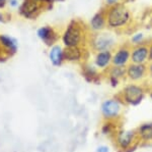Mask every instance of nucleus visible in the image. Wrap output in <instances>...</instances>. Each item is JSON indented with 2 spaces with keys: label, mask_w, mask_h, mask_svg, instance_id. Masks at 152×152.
Here are the masks:
<instances>
[{
  "label": "nucleus",
  "mask_w": 152,
  "mask_h": 152,
  "mask_svg": "<svg viewBox=\"0 0 152 152\" xmlns=\"http://www.w3.org/2000/svg\"><path fill=\"white\" fill-rule=\"evenodd\" d=\"M119 97L124 104L129 106H139L145 99L146 92L138 83H128L123 87Z\"/></svg>",
  "instance_id": "obj_1"
},
{
  "label": "nucleus",
  "mask_w": 152,
  "mask_h": 152,
  "mask_svg": "<svg viewBox=\"0 0 152 152\" xmlns=\"http://www.w3.org/2000/svg\"><path fill=\"white\" fill-rule=\"evenodd\" d=\"M114 140L118 149L122 152H133L139 143L137 132L133 129L118 130L114 136Z\"/></svg>",
  "instance_id": "obj_2"
},
{
  "label": "nucleus",
  "mask_w": 152,
  "mask_h": 152,
  "mask_svg": "<svg viewBox=\"0 0 152 152\" xmlns=\"http://www.w3.org/2000/svg\"><path fill=\"white\" fill-rule=\"evenodd\" d=\"M124 103L120 97H110L100 103V114L104 121H117L123 113Z\"/></svg>",
  "instance_id": "obj_3"
},
{
  "label": "nucleus",
  "mask_w": 152,
  "mask_h": 152,
  "mask_svg": "<svg viewBox=\"0 0 152 152\" xmlns=\"http://www.w3.org/2000/svg\"><path fill=\"white\" fill-rule=\"evenodd\" d=\"M131 13L127 7L122 4L111 6L107 13V23L111 28H122L129 23Z\"/></svg>",
  "instance_id": "obj_4"
},
{
  "label": "nucleus",
  "mask_w": 152,
  "mask_h": 152,
  "mask_svg": "<svg viewBox=\"0 0 152 152\" xmlns=\"http://www.w3.org/2000/svg\"><path fill=\"white\" fill-rule=\"evenodd\" d=\"M83 33L79 24L73 21L66 28L62 35V42L65 47H79L82 42Z\"/></svg>",
  "instance_id": "obj_5"
},
{
  "label": "nucleus",
  "mask_w": 152,
  "mask_h": 152,
  "mask_svg": "<svg viewBox=\"0 0 152 152\" xmlns=\"http://www.w3.org/2000/svg\"><path fill=\"white\" fill-rule=\"evenodd\" d=\"M115 44H116V38H115L114 35L110 33L97 34L92 38L91 41L92 48L96 50V52L105 50L111 51V49L114 47Z\"/></svg>",
  "instance_id": "obj_6"
},
{
  "label": "nucleus",
  "mask_w": 152,
  "mask_h": 152,
  "mask_svg": "<svg viewBox=\"0 0 152 152\" xmlns=\"http://www.w3.org/2000/svg\"><path fill=\"white\" fill-rule=\"evenodd\" d=\"M148 68L146 65L129 63L126 67V78L131 83H138L146 77Z\"/></svg>",
  "instance_id": "obj_7"
},
{
  "label": "nucleus",
  "mask_w": 152,
  "mask_h": 152,
  "mask_svg": "<svg viewBox=\"0 0 152 152\" xmlns=\"http://www.w3.org/2000/svg\"><path fill=\"white\" fill-rule=\"evenodd\" d=\"M131 61V50L127 47H120L113 53L112 65L113 67H126Z\"/></svg>",
  "instance_id": "obj_8"
},
{
  "label": "nucleus",
  "mask_w": 152,
  "mask_h": 152,
  "mask_svg": "<svg viewBox=\"0 0 152 152\" xmlns=\"http://www.w3.org/2000/svg\"><path fill=\"white\" fill-rule=\"evenodd\" d=\"M149 59V47L146 45L136 46L131 50V62L137 65H146Z\"/></svg>",
  "instance_id": "obj_9"
},
{
  "label": "nucleus",
  "mask_w": 152,
  "mask_h": 152,
  "mask_svg": "<svg viewBox=\"0 0 152 152\" xmlns=\"http://www.w3.org/2000/svg\"><path fill=\"white\" fill-rule=\"evenodd\" d=\"M112 58H113L112 51H109V50L99 51V52H96V54L94 55V65L97 70H105L112 65Z\"/></svg>",
  "instance_id": "obj_10"
},
{
  "label": "nucleus",
  "mask_w": 152,
  "mask_h": 152,
  "mask_svg": "<svg viewBox=\"0 0 152 152\" xmlns=\"http://www.w3.org/2000/svg\"><path fill=\"white\" fill-rule=\"evenodd\" d=\"M37 37L43 41L47 46H53L54 42L57 40V34L50 26H43L37 30Z\"/></svg>",
  "instance_id": "obj_11"
},
{
  "label": "nucleus",
  "mask_w": 152,
  "mask_h": 152,
  "mask_svg": "<svg viewBox=\"0 0 152 152\" xmlns=\"http://www.w3.org/2000/svg\"><path fill=\"white\" fill-rule=\"evenodd\" d=\"M48 57L53 67H61L64 62V48L59 44L51 46L48 53Z\"/></svg>",
  "instance_id": "obj_12"
},
{
  "label": "nucleus",
  "mask_w": 152,
  "mask_h": 152,
  "mask_svg": "<svg viewBox=\"0 0 152 152\" xmlns=\"http://www.w3.org/2000/svg\"><path fill=\"white\" fill-rule=\"evenodd\" d=\"M136 132L139 143H152V121L141 124Z\"/></svg>",
  "instance_id": "obj_13"
},
{
  "label": "nucleus",
  "mask_w": 152,
  "mask_h": 152,
  "mask_svg": "<svg viewBox=\"0 0 152 152\" xmlns=\"http://www.w3.org/2000/svg\"><path fill=\"white\" fill-rule=\"evenodd\" d=\"M0 44L8 53L14 54L18 49V41L16 38L7 34L0 35Z\"/></svg>",
  "instance_id": "obj_14"
},
{
  "label": "nucleus",
  "mask_w": 152,
  "mask_h": 152,
  "mask_svg": "<svg viewBox=\"0 0 152 152\" xmlns=\"http://www.w3.org/2000/svg\"><path fill=\"white\" fill-rule=\"evenodd\" d=\"M39 10L38 2L34 0H24L23 3L19 5V12L26 18H33L34 14H37Z\"/></svg>",
  "instance_id": "obj_15"
},
{
  "label": "nucleus",
  "mask_w": 152,
  "mask_h": 152,
  "mask_svg": "<svg viewBox=\"0 0 152 152\" xmlns=\"http://www.w3.org/2000/svg\"><path fill=\"white\" fill-rule=\"evenodd\" d=\"M83 57V51L80 47H64V60L77 62Z\"/></svg>",
  "instance_id": "obj_16"
},
{
  "label": "nucleus",
  "mask_w": 152,
  "mask_h": 152,
  "mask_svg": "<svg viewBox=\"0 0 152 152\" xmlns=\"http://www.w3.org/2000/svg\"><path fill=\"white\" fill-rule=\"evenodd\" d=\"M105 24H107V19L102 12H96L89 22L90 29L94 32L102 31L105 27Z\"/></svg>",
  "instance_id": "obj_17"
},
{
  "label": "nucleus",
  "mask_w": 152,
  "mask_h": 152,
  "mask_svg": "<svg viewBox=\"0 0 152 152\" xmlns=\"http://www.w3.org/2000/svg\"><path fill=\"white\" fill-rule=\"evenodd\" d=\"M117 131H118L117 125L113 121H104L102 128H100V133L104 135V136H107V137H111V136L114 137Z\"/></svg>",
  "instance_id": "obj_18"
},
{
  "label": "nucleus",
  "mask_w": 152,
  "mask_h": 152,
  "mask_svg": "<svg viewBox=\"0 0 152 152\" xmlns=\"http://www.w3.org/2000/svg\"><path fill=\"white\" fill-rule=\"evenodd\" d=\"M109 78H115L121 81L122 79L126 78V67H112L109 70Z\"/></svg>",
  "instance_id": "obj_19"
},
{
  "label": "nucleus",
  "mask_w": 152,
  "mask_h": 152,
  "mask_svg": "<svg viewBox=\"0 0 152 152\" xmlns=\"http://www.w3.org/2000/svg\"><path fill=\"white\" fill-rule=\"evenodd\" d=\"M84 73L86 80L88 81L94 80L97 77V68L94 65H86L84 68Z\"/></svg>",
  "instance_id": "obj_20"
},
{
  "label": "nucleus",
  "mask_w": 152,
  "mask_h": 152,
  "mask_svg": "<svg viewBox=\"0 0 152 152\" xmlns=\"http://www.w3.org/2000/svg\"><path fill=\"white\" fill-rule=\"evenodd\" d=\"M144 39H145L144 34L142 33V32H137V33H135L134 35L131 37V42L132 44H134V45L139 46V45H142V42L144 41Z\"/></svg>",
  "instance_id": "obj_21"
},
{
  "label": "nucleus",
  "mask_w": 152,
  "mask_h": 152,
  "mask_svg": "<svg viewBox=\"0 0 152 152\" xmlns=\"http://www.w3.org/2000/svg\"><path fill=\"white\" fill-rule=\"evenodd\" d=\"M95 152H111V147L107 144H100L95 148Z\"/></svg>",
  "instance_id": "obj_22"
},
{
  "label": "nucleus",
  "mask_w": 152,
  "mask_h": 152,
  "mask_svg": "<svg viewBox=\"0 0 152 152\" xmlns=\"http://www.w3.org/2000/svg\"><path fill=\"white\" fill-rule=\"evenodd\" d=\"M109 82H110V85H111L112 88H118L121 81L115 79V78H109Z\"/></svg>",
  "instance_id": "obj_23"
},
{
  "label": "nucleus",
  "mask_w": 152,
  "mask_h": 152,
  "mask_svg": "<svg viewBox=\"0 0 152 152\" xmlns=\"http://www.w3.org/2000/svg\"><path fill=\"white\" fill-rule=\"evenodd\" d=\"M8 3L12 8H16V7H18L20 5V4H19V0H9Z\"/></svg>",
  "instance_id": "obj_24"
},
{
  "label": "nucleus",
  "mask_w": 152,
  "mask_h": 152,
  "mask_svg": "<svg viewBox=\"0 0 152 152\" xmlns=\"http://www.w3.org/2000/svg\"><path fill=\"white\" fill-rule=\"evenodd\" d=\"M104 1H105V3H107V5L113 6V5H116V4H118L119 0H104Z\"/></svg>",
  "instance_id": "obj_25"
},
{
  "label": "nucleus",
  "mask_w": 152,
  "mask_h": 152,
  "mask_svg": "<svg viewBox=\"0 0 152 152\" xmlns=\"http://www.w3.org/2000/svg\"><path fill=\"white\" fill-rule=\"evenodd\" d=\"M149 47V59L152 60V43L150 44V46H148Z\"/></svg>",
  "instance_id": "obj_26"
},
{
  "label": "nucleus",
  "mask_w": 152,
  "mask_h": 152,
  "mask_svg": "<svg viewBox=\"0 0 152 152\" xmlns=\"http://www.w3.org/2000/svg\"><path fill=\"white\" fill-rule=\"evenodd\" d=\"M147 68H148V73H150V76L152 77V60H151V62L149 63L148 67H147Z\"/></svg>",
  "instance_id": "obj_27"
},
{
  "label": "nucleus",
  "mask_w": 152,
  "mask_h": 152,
  "mask_svg": "<svg viewBox=\"0 0 152 152\" xmlns=\"http://www.w3.org/2000/svg\"><path fill=\"white\" fill-rule=\"evenodd\" d=\"M6 1H7V0H0V8L4 7V5L6 4Z\"/></svg>",
  "instance_id": "obj_28"
},
{
  "label": "nucleus",
  "mask_w": 152,
  "mask_h": 152,
  "mask_svg": "<svg viewBox=\"0 0 152 152\" xmlns=\"http://www.w3.org/2000/svg\"><path fill=\"white\" fill-rule=\"evenodd\" d=\"M149 97H150L151 99H152V89L150 90V92H149Z\"/></svg>",
  "instance_id": "obj_29"
},
{
  "label": "nucleus",
  "mask_w": 152,
  "mask_h": 152,
  "mask_svg": "<svg viewBox=\"0 0 152 152\" xmlns=\"http://www.w3.org/2000/svg\"><path fill=\"white\" fill-rule=\"evenodd\" d=\"M34 1H36V2H42V1H46V0H34Z\"/></svg>",
  "instance_id": "obj_30"
},
{
  "label": "nucleus",
  "mask_w": 152,
  "mask_h": 152,
  "mask_svg": "<svg viewBox=\"0 0 152 152\" xmlns=\"http://www.w3.org/2000/svg\"><path fill=\"white\" fill-rule=\"evenodd\" d=\"M55 1H57V0H55ZM58 1H63V0H58Z\"/></svg>",
  "instance_id": "obj_31"
}]
</instances>
